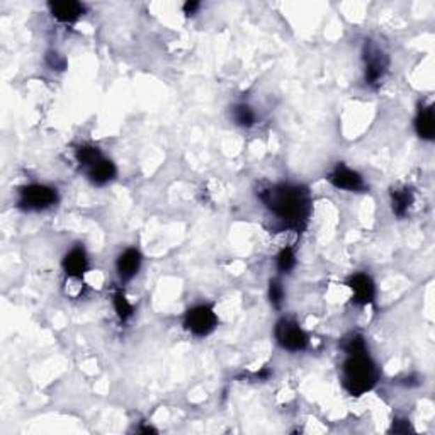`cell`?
<instances>
[{"label": "cell", "instance_id": "6da1fadb", "mask_svg": "<svg viewBox=\"0 0 435 435\" xmlns=\"http://www.w3.org/2000/svg\"><path fill=\"white\" fill-rule=\"evenodd\" d=\"M262 203L274 213L287 228L301 230L312 211L308 190L301 185L277 184L260 190Z\"/></svg>", "mask_w": 435, "mask_h": 435}, {"label": "cell", "instance_id": "7a4b0ae2", "mask_svg": "<svg viewBox=\"0 0 435 435\" xmlns=\"http://www.w3.org/2000/svg\"><path fill=\"white\" fill-rule=\"evenodd\" d=\"M342 381L345 390L352 396H360L372 390L378 381V367L367 352L349 356L342 367Z\"/></svg>", "mask_w": 435, "mask_h": 435}, {"label": "cell", "instance_id": "3957f363", "mask_svg": "<svg viewBox=\"0 0 435 435\" xmlns=\"http://www.w3.org/2000/svg\"><path fill=\"white\" fill-rule=\"evenodd\" d=\"M58 203L56 189L45 184H29L19 189V208L24 211H45Z\"/></svg>", "mask_w": 435, "mask_h": 435}, {"label": "cell", "instance_id": "277c9868", "mask_svg": "<svg viewBox=\"0 0 435 435\" xmlns=\"http://www.w3.org/2000/svg\"><path fill=\"white\" fill-rule=\"evenodd\" d=\"M274 335L277 344L284 351L301 352L308 347V335H306L305 330L293 318H282V320H279L277 325H275Z\"/></svg>", "mask_w": 435, "mask_h": 435}, {"label": "cell", "instance_id": "5b68a950", "mask_svg": "<svg viewBox=\"0 0 435 435\" xmlns=\"http://www.w3.org/2000/svg\"><path fill=\"white\" fill-rule=\"evenodd\" d=\"M184 326L196 337H206L218 326V316L209 305H197L184 316Z\"/></svg>", "mask_w": 435, "mask_h": 435}, {"label": "cell", "instance_id": "8992f818", "mask_svg": "<svg viewBox=\"0 0 435 435\" xmlns=\"http://www.w3.org/2000/svg\"><path fill=\"white\" fill-rule=\"evenodd\" d=\"M364 63H366V82L369 85H376L386 75L390 60L378 46L367 41L364 45Z\"/></svg>", "mask_w": 435, "mask_h": 435}, {"label": "cell", "instance_id": "52a82bcc", "mask_svg": "<svg viewBox=\"0 0 435 435\" xmlns=\"http://www.w3.org/2000/svg\"><path fill=\"white\" fill-rule=\"evenodd\" d=\"M328 181L333 188L349 190V192H362V190L366 189V184H364V178L360 177V174L349 169L344 163H339V165L332 170V174L328 176Z\"/></svg>", "mask_w": 435, "mask_h": 435}, {"label": "cell", "instance_id": "ba28073f", "mask_svg": "<svg viewBox=\"0 0 435 435\" xmlns=\"http://www.w3.org/2000/svg\"><path fill=\"white\" fill-rule=\"evenodd\" d=\"M349 287L353 293V301L357 305H369V303L374 301L376 298V286L372 282V279L369 277L367 274H353L351 279H349Z\"/></svg>", "mask_w": 435, "mask_h": 435}, {"label": "cell", "instance_id": "9c48e42d", "mask_svg": "<svg viewBox=\"0 0 435 435\" xmlns=\"http://www.w3.org/2000/svg\"><path fill=\"white\" fill-rule=\"evenodd\" d=\"M49 13L58 22L63 24H72V22L79 21L80 15H84L85 7L80 2H73V0H63V2H49Z\"/></svg>", "mask_w": 435, "mask_h": 435}, {"label": "cell", "instance_id": "30bf717a", "mask_svg": "<svg viewBox=\"0 0 435 435\" xmlns=\"http://www.w3.org/2000/svg\"><path fill=\"white\" fill-rule=\"evenodd\" d=\"M139 267H142V254L136 248H126L116 262V269H118L119 277L123 281H130L138 274Z\"/></svg>", "mask_w": 435, "mask_h": 435}, {"label": "cell", "instance_id": "8fae6325", "mask_svg": "<svg viewBox=\"0 0 435 435\" xmlns=\"http://www.w3.org/2000/svg\"><path fill=\"white\" fill-rule=\"evenodd\" d=\"M63 269L68 277L82 279V275H84L89 269V259L84 248L75 247V248H72L67 255H65Z\"/></svg>", "mask_w": 435, "mask_h": 435}, {"label": "cell", "instance_id": "7c38bea8", "mask_svg": "<svg viewBox=\"0 0 435 435\" xmlns=\"http://www.w3.org/2000/svg\"><path fill=\"white\" fill-rule=\"evenodd\" d=\"M87 177L94 185H106L116 177V165L102 157L94 165L89 167Z\"/></svg>", "mask_w": 435, "mask_h": 435}, {"label": "cell", "instance_id": "4fadbf2b", "mask_svg": "<svg viewBox=\"0 0 435 435\" xmlns=\"http://www.w3.org/2000/svg\"><path fill=\"white\" fill-rule=\"evenodd\" d=\"M415 130H417V135L420 136L422 139L432 142L435 136V119L432 106L420 107L417 119H415Z\"/></svg>", "mask_w": 435, "mask_h": 435}, {"label": "cell", "instance_id": "5bb4252c", "mask_svg": "<svg viewBox=\"0 0 435 435\" xmlns=\"http://www.w3.org/2000/svg\"><path fill=\"white\" fill-rule=\"evenodd\" d=\"M413 204V192L408 188H399L391 190V208L398 218H405L410 206Z\"/></svg>", "mask_w": 435, "mask_h": 435}, {"label": "cell", "instance_id": "9a60e30c", "mask_svg": "<svg viewBox=\"0 0 435 435\" xmlns=\"http://www.w3.org/2000/svg\"><path fill=\"white\" fill-rule=\"evenodd\" d=\"M231 118L235 124H238L242 128H252L255 121H257V116H255L254 109L247 106V104H236V106H233Z\"/></svg>", "mask_w": 435, "mask_h": 435}, {"label": "cell", "instance_id": "2e32d148", "mask_svg": "<svg viewBox=\"0 0 435 435\" xmlns=\"http://www.w3.org/2000/svg\"><path fill=\"white\" fill-rule=\"evenodd\" d=\"M112 303H114V310H116V313H118L119 320L126 321L133 316V312H135L133 305L128 301L126 294H124L123 291H116L114 296H112Z\"/></svg>", "mask_w": 435, "mask_h": 435}, {"label": "cell", "instance_id": "e0dca14e", "mask_svg": "<svg viewBox=\"0 0 435 435\" xmlns=\"http://www.w3.org/2000/svg\"><path fill=\"white\" fill-rule=\"evenodd\" d=\"M100 158H102V155H100L99 148H96V146L85 145L77 150V160H79L80 165L85 167V169L94 165V163L100 160Z\"/></svg>", "mask_w": 435, "mask_h": 435}, {"label": "cell", "instance_id": "ac0fdd59", "mask_svg": "<svg viewBox=\"0 0 435 435\" xmlns=\"http://www.w3.org/2000/svg\"><path fill=\"white\" fill-rule=\"evenodd\" d=\"M296 267V255H294L293 248H282L277 255V269L282 272V274H289L291 270Z\"/></svg>", "mask_w": 435, "mask_h": 435}, {"label": "cell", "instance_id": "d6986e66", "mask_svg": "<svg viewBox=\"0 0 435 435\" xmlns=\"http://www.w3.org/2000/svg\"><path fill=\"white\" fill-rule=\"evenodd\" d=\"M284 287H282L281 282L277 281V279H270L269 282V299H270V305L274 306V308H281L282 303H284Z\"/></svg>", "mask_w": 435, "mask_h": 435}, {"label": "cell", "instance_id": "ffe728a7", "mask_svg": "<svg viewBox=\"0 0 435 435\" xmlns=\"http://www.w3.org/2000/svg\"><path fill=\"white\" fill-rule=\"evenodd\" d=\"M344 351L347 352V356H353V353H364L367 352V347H366V342H364V339L360 335H351L349 339L344 340Z\"/></svg>", "mask_w": 435, "mask_h": 435}, {"label": "cell", "instance_id": "44dd1931", "mask_svg": "<svg viewBox=\"0 0 435 435\" xmlns=\"http://www.w3.org/2000/svg\"><path fill=\"white\" fill-rule=\"evenodd\" d=\"M48 61H49V65H52L53 68H58V70H63L65 68V60L58 53H49L48 54Z\"/></svg>", "mask_w": 435, "mask_h": 435}, {"label": "cell", "instance_id": "7402d4cb", "mask_svg": "<svg viewBox=\"0 0 435 435\" xmlns=\"http://www.w3.org/2000/svg\"><path fill=\"white\" fill-rule=\"evenodd\" d=\"M197 9H199V2H188V3H185V6H184V13L188 14V15L194 14Z\"/></svg>", "mask_w": 435, "mask_h": 435}]
</instances>
